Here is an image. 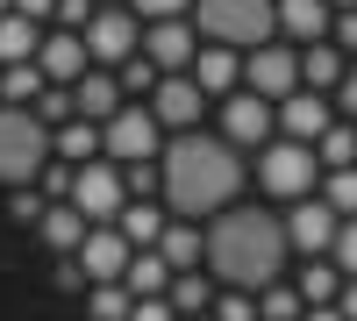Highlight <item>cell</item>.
<instances>
[{
  "label": "cell",
  "instance_id": "6da1fadb",
  "mask_svg": "<svg viewBox=\"0 0 357 321\" xmlns=\"http://www.w3.org/2000/svg\"><path fill=\"white\" fill-rule=\"evenodd\" d=\"M158 179H165V208L178 221H215L222 208H236L243 193V157H236L229 136H200V129H178L158 157Z\"/></svg>",
  "mask_w": 357,
  "mask_h": 321
},
{
  "label": "cell",
  "instance_id": "7a4b0ae2",
  "mask_svg": "<svg viewBox=\"0 0 357 321\" xmlns=\"http://www.w3.org/2000/svg\"><path fill=\"white\" fill-rule=\"evenodd\" d=\"M286 214H264V208H222L207 221V272L236 293H264L279 285L286 272Z\"/></svg>",
  "mask_w": 357,
  "mask_h": 321
},
{
  "label": "cell",
  "instance_id": "3957f363",
  "mask_svg": "<svg viewBox=\"0 0 357 321\" xmlns=\"http://www.w3.org/2000/svg\"><path fill=\"white\" fill-rule=\"evenodd\" d=\"M57 157V129L36 107H0V186H36Z\"/></svg>",
  "mask_w": 357,
  "mask_h": 321
},
{
  "label": "cell",
  "instance_id": "277c9868",
  "mask_svg": "<svg viewBox=\"0 0 357 321\" xmlns=\"http://www.w3.org/2000/svg\"><path fill=\"white\" fill-rule=\"evenodd\" d=\"M186 22L200 29V43L257 50V43H272V29H279V0H193Z\"/></svg>",
  "mask_w": 357,
  "mask_h": 321
},
{
  "label": "cell",
  "instance_id": "5b68a950",
  "mask_svg": "<svg viewBox=\"0 0 357 321\" xmlns=\"http://www.w3.org/2000/svg\"><path fill=\"white\" fill-rule=\"evenodd\" d=\"M158 129H165V122H158V114L143 107V100H136V107L122 100V107H114L107 122H100V157H114V164H151V157H165Z\"/></svg>",
  "mask_w": 357,
  "mask_h": 321
},
{
  "label": "cell",
  "instance_id": "8992f818",
  "mask_svg": "<svg viewBox=\"0 0 357 321\" xmlns=\"http://www.w3.org/2000/svg\"><path fill=\"white\" fill-rule=\"evenodd\" d=\"M314 143H264V150H257V186L264 193H272V200H307L314 193Z\"/></svg>",
  "mask_w": 357,
  "mask_h": 321
},
{
  "label": "cell",
  "instance_id": "52a82bcc",
  "mask_svg": "<svg viewBox=\"0 0 357 321\" xmlns=\"http://www.w3.org/2000/svg\"><path fill=\"white\" fill-rule=\"evenodd\" d=\"M122 200H129V179H122V164H114V157H93V164L72 171V208H79L86 221H114V214H122Z\"/></svg>",
  "mask_w": 357,
  "mask_h": 321
},
{
  "label": "cell",
  "instance_id": "ba28073f",
  "mask_svg": "<svg viewBox=\"0 0 357 321\" xmlns=\"http://www.w3.org/2000/svg\"><path fill=\"white\" fill-rule=\"evenodd\" d=\"M86 50H93V65H129V57L143 50V22H136V8H100L93 22H86Z\"/></svg>",
  "mask_w": 357,
  "mask_h": 321
},
{
  "label": "cell",
  "instance_id": "9c48e42d",
  "mask_svg": "<svg viewBox=\"0 0 357 321\" xmlns=\"http://www.w3.org/2000/svg\"><path fill=\"white\" fill-rule=\"evenodd\" d=\"M243 86L264 100H286V93H301V50H286V43H257L243 57Z\"/></svg>",
  "mask_w": 357,
  "mask_h": 321
},
{
  "label": "cell",
  "instance_id": "30bf717a",
  "mask_svg": "<svg viewBox=\"0 0 357 321\" xmlns=\"http://www.w3.org/2000/svg\"><path fill=\"white\" fill-rule=\"evenodd\" d=\"M336 228H343V214L321 193H307V200H293V214H286V243L307 250V257H329L336 250Z\"/></svg>",
  "mask_w": 357,
  "mask_h": 321
},
{
  "label": "cell",
  "instance_id": "8fae6325",
  "mask_svg": "<svg viewBox=\"0 0 357 321\" xmlns=\"http://www.w3.org/2000/svg\"><path fill=\"white\" fill-rule=\"evenodd\" d=\"M129 257H136V243L122 236V228H114V221H93V228H86V243H79V272L93 279V285H107V279L129 272Z\"/></svg>",
  "mask_w": 357,
  "mask_h": 321
},
{
  "label": "cell",
  "instance_id": "7c38bea8",
  "mask_svg": "<svg viewBox=\"0 0 357 321\" xmlns=\"http://www.w3.org/2000/svg\"><path fill=\"white\" fill-rule=\"evenodd\" d=\"M143 107H151L158 122L178 136V129H200V107H207V93L193 86V72H165V79H158V93L143 100Z\"/></svg>",
  "mask_w": 357,
  "mask_h": 321
},
{
  "label": "cell",
  "instance_id": "4fadbf2b",
  "mask_svg": "<svg viewBox=\"0 0 357 321\" xmlns=\"http://www.w3.org/2000/svg\"><path fill=\"white\" fill-rule=\"evenodd\" d=\"M143 57H151L158 72H193L200 29H193V22H143Z\"/></svg>",
  "mask_w": 357,
  "mask_h": 321
},
{
  "label": "cell",
  "instance_id": "5bb4252c",
  "mask_svg": "<svg viewBox=\"0 0 357 321\" xmlns=\"http://www.w3.org/2000/svg\"><path fill=\"white\" fill-rule=\"evenodd\" d=\"M36 65L50 86H79L86 72H93V50H86V29H50L43 50H36Z\"/></svg>",
  "mask_w": 357,
  "mask_h": 321
},
{
  "label": "cell",
  "instance_id": "9a60e30c",
  "mask_svg": "<svg viewBox=\"0 0 357 321\" xmlns=\"http://www.w3.org/2000/svg\"><path fill=\"white\" fill-rule=\"evenodd\" d=\"M272 122H279V100L250 93V86L222 100V136H229V143H257V150H264V136H272Z\"/></svg>",
  "mask_w": 357,
  "mask_h": 321
},
{
  "label": "cell",
  "instance_id": "2e32d148",
  "mask_svg": "<svg viewBox=\"0 0 357 321\" xmlns=\"http://www.w3.org/2000/svg\"><path fill=\"white\" fill-rule=\"evenodd\" d=\"M279 129H286L293 143H321V136L336 129V107L301 86V93H286V100H279Z\"/></svg>",
  "mask_w": 357,
  "mask_h": 321
},
{
  "label": "cell",
  "instance_id": "e0dca14e",
  "mask_svg": "<svg viewBox=\"0 0 357 321\" xmlns=\"http://www.w3.org/2000/svg\"><path fill=\"white\" fill-rule=\"evenodd\" d=\"M236 79H243V57H236L229 43H200V57H193V86H200V93H207V100H215V93L229 100Z\"/></svg>",
  "mask_w": 357,
  "mask_h": 321
},
{
  "label": "cell",
  "instance_id": "ac0fdd59",
  "mask_svg": "<svg viewBox=\"0 0 357 321\" xmlns=\"http://www.w3.org/2000/svg\"><path fill=\"white\" fill-rule=\"evenodd\" d=\"M279 29L293 43H329L336 8H329V0H279Z\"/></svg>",
  "mask_w": 357,
  "mask_h": 321
},
{
  "label": "cell",
  "instance_id": "d6986e66",
  "mask_svg": "<svg viewBox=\"0 0 357 321\" xmlns=\"http://www.w3.org/2000/svg\"><path fill=\"white\" fill-rule=\"evenodd\" d=\"M86 228H93V221H86L79 208H72V200H50V214L36 221V236L57 250V257H79V243H86Z\"/></svg>",
  "mask_w": 357,
  "mask_h": 321
},
{
  "label": "cell",
  "instance_id": "ffe728a7",
  "mask_svg": "<svg viewBox=\"0 0 357 321\" xmlns=\"http://www.w3.org/2000/svg\"><path fill=\"white\" fill-rule=\"evenodd\" d=\"M343 72H350V57L336 43H301V86H307V93H336Z\"/></svg>",
  "mask_w": 357,
  "mask_h": 321
},
{
  "label": "cell",
  "instance_id": "44dd1931",
  "mask_svg": "<svg viewBox=\"0 0 357 321\" xmlns=\"http://www.w3.org/2000/svg\"><path fill=\"white\" fill-rule=\"evenodd\" d=\"M172 279H178V272L165 265V250H136V257H129V272H122V285H129L136 300H158V293H172Z\"/></svg>",
  "mask_w": 357,
  "mask_h": 321
},
{
  "label": "cell",
  "instance_id": "7402d4cb",
  "mask_svg": "<svg viewBox=\"0 0 357 321\" xmlns=\"http://www.w3.org/2000/svg\"><path fill=\"white\" fill-rule=\"evenodd\" d=\"M50 93V79H43V65L29 57V65H0V107H36Z\"/></svg>",
  "mask_w": 357,
  "mask_h": 321
},
{
  "label": "cell",
  "instance_id": "603a6c76",
  "mask_svg": "<svg viewBox=\"0 0 357 321\" xmlns=\"http://www.w3.org/2000/svg\"><path fill=\"white\" fill-rule=\"evenodd\" d=\"M72 100H79V114H86V122H107V114L122 107V79H107V72L93 65V72L72 86Z\"/></svg>",
  "mask_w": 357,
  "mask_h": 321
},
{
  "label": "cell",
  "instance_id": "cb8c5ba5",
  "mask_svg": "<svg viewBox=\"0 0 357 321\" xmlns=\"http://www.w3.org/2000/svg\"><path fill=\"white\" fill-rule=\"evenodd\" d=\"M158 250H165V265H172V272H193L200 257H207V236H200L193 221H165V236H158Z\"/></svg>",
  "mask_w": 357,
  "mask_h": 321
},
{
  "label": "cell",
  "instance_id": "d4e9b609",
  "mask_svg": "<svg viewBox=\"0 0 357 321\" xmlns=\"http://www.w3.org/2000/svg\"><path fill=\"white\" fill-rule=\"evenodd\" d=\"M43 50V29L29 15H0V65H29Z\"/></svg>",
  "mask_w": 357,
  "mask_h": 321
},
{
  "label": "cell",
  "instance_id": "484cf974",
  "mask_svg": "<svg viewBox=\"0 0 357 321\" xmlns=\"http://www.w3.org/2000/svg\"><path fill=\"white\" fill-rule=\"evenodd\" d=\"M93 157H100V122L72 114V122L57 129V164H93Z\"/></svg>",
  "mask_w": 357,
  "mask_h": 321
},
{
  "label": "cell",
  "instance_id": "4316f807",
  "mask_svg": "<svg viewBox=\"0 0 357 321\" xmlns=\"http://www.w3.org/2000/svg\"><path fill=\"white\" fill-rule=\"evenodd\" d=\"M301 300L307 307H336L343 300V272H336V257L321 265V257H307V272H301Z\"/></svg>",
  "mask_w": 357,
  "mask_h": 321
},
{
  "label": "cell",
  "instance_id": "83f0119b",
  "mask_svg": "<svg viewBox=\"0 0 357 321\" xmlns=\"http://www.w3.org/2000/svg\"><path fill=\"white\" fill-rule=\"evenodd\" d=\"M114 228H122V236H129L136 250H158V236H165V214H158V208H122V214H114Z\"/></svg>",
  "mask_w": 357,
  "mask_h": 321
},
{
  "label": "cell",
  "instance_id": "f1b7e54d",
  "mask_svg": "<svg viewBox=\"0 0 357 321\" xmlns=\"http://www.w3.org/2000/svg\"><path fill=\"white\" fill-rule=\"evenodd\" d=\"M307 300H301V285H264L257 293V321H301Z\"/></svg>",
  "mask_w": 357,
  "mask_h": 321
},
{
  "label": "cell",
  "instance_id": "f546056e",
  "mask_svg": "<svg viewBox=\"0 0 357 321\" xmlns=\"http://www.w3.org/2000/svg\"><path fill=\"white\" fill-rule=\"evenodd\" d=\"M321 200H329V208L350 221V214H357V164H336V171H321Z\"/></svg>",
  "mask_w": 357,
  "mask_h": 321
},
{
  "label": "cell",
  "instance_id": "4dcf8cb0",
  "mask_svg": "<svg viewBox=\"0 0 357 321\" xmlns=\"http://www.w3.org/2000/svg\"><path fill=\"white\" fill-rule=\"evenodd\" d=\"M165 300H172L178 314H186V321H200V314H207V300H215V293H207V279H200V272H178Z\"/></svg>",
  "mask_w": 357,
  "mask_h": 321
},
{
  "label": "cell",
  "instance_id": "1f68e13d",
  "mask_svg": "<svg viewBox=\"0 0 357 321\" xmlns=\"http://www.w3.org/2000/svg\"><path fill=\"white\" fill-rule=\"evenodd\" d=\"M86 307H93V321H129V314H136V293H129L122 279H107V285H93V300H86Z\"/></svg>",
  "mask_w": 357,
  "mask_h": 321
},
{
  "label": "cell",
  "instance_id": "d6a6232c",
  "mask_svg": "<svg viewBox=\"0 0 357 321\" xmlns=\"http://www.w3.org/2000/svg\"><path fill=\"white\" fill-rule=\"evenodd\" d=\"M314 157H321V171H336V164H357V122H336L329 136L314 143Z\"/></svg>",
  "mask_w": 357,
  "mask_h": 321
},
{
  "label": "cell",
  "instance_id": "836d02e7",
  "mask_svg": "<svg viewBox=\"0 0 357 321\" xmlns=\"http://www.w3.org/2000/svg\"><path fill=\"white\" fill-rule=\"evenodd\" d=\"M50 214V200L36 193V186H8V221H22V228H36Z\"/></svg>",
  "mask_w": 357,
  "mask_h": 321
},
{
  "label": "cell",
  "instance_id": "e575fe53",
  "mask_svg": "<svg viewBox=\"0 0 357 321\" xmlns=\"http://www.w3.org/2000/svg\"><path fill=\"white\" fill-rule=\"evenodd\" d=\"M122 8H136V22H186L193 0H122Z\"/></svg>",
  "mask_w": 357,
  "mask_h": 321
},
{
  "label": "cell",
  "instance_id": "d590c367",
  "mask_svg": "<svg viewBox=\"0 0 357 321\" xmlns=\"http://www.w3.org/2000/svg\"><path fill=\"white\" fill-rule=\"evenodd\" d=\"M158 79H165V72H158V65H151V57H143V50H136L129 65H122V86H129V93H143V100L158 93Z\"/></svg>",
  "mask_w": 357,
  "mask_h": 321
},
{
  "label": "cell",
  "instance_id": "8d00e7d4",
  "mask_svg": "<svg viewBox=\"0 0 357 321\" xmlns=\"http://www.w3.org/2000/svg\"><path fill=\"white\" fill-rule=\"evenodd\" d=\"M329 257H336V272H343V279H357V214L336 228V250H329Z\"/></svg>",
  "mask_w": 357,
  "mask_h": 321
},
{
  "label": "cell",
  "instance_id": "74e56055",
  "mask_svg": "<svg viewBox=\"0 0 357 321\" xmlns=\"http://www.w3.org/2000/svg\"><path fill=\"white\" fill-rule=\"evenodd\" d=\"M215 321H257V293H236L229 285V300L215 307Z\"/></svg>",
  "mask_w": 357,
  "mask_h": 321
},
{
  "label": "cell",
  "instance_id": "f35d334b",
  "mask_svg": "<svg viewBox=\"0 0 357 321\" xmlns=\"http://www.w3.org/2000/svg\"><path fill=\"white\" fill-rule=\"evenodd\" d=\"M100 8H93V0H57V29H86V22H93Z\"/></svg>",
  "mask_w": 357,
  "mask_h": 321
},
{
  "label": "cell",
  "instance_id": "ab89813d",
  "mask_svg": "<svg viewBox=\"0 0 357 321\" xmlns=\"http://www.w3.org/2000/svg\"><path fill=\"white\" fill-rule=\"evenodd\" d=\"M329 43H336V50H343V57H350V50H357V8H343V15H336V36H329Z\"/></svg>",
  "mask_w": 357,
  "mask_h": 321
},
{
  "label": "cell",
  "instance_id": "60d3db41",
  "mask_svg": "<svg viewBox=\"0 0 357 321\" xmlns=\"http://www.w3.org/2000/svg\"><path fill=\"white\" fill-rule=\"evenodd\" d=\"M129 321H178V307L158 293V300H136V314H129Z\"/></svg>",
  "mask_w": 357,
  "mask_h": 321
},
{
  "label": "cell",
  "instance_id": "b9f144b4",
  "mask_svg": "<svg viewBox=\"0 0 357 321\" xmlns=\"http://www.w3.org/2000/svg\"><path fill=\"white\" fill-rule=\"evenodd\" d=\"M336 107L357 122V65H350V72H343V86H336Z\"/></svg>",
  "mask_w": 357,
  "mask_h": 321
},
{
  "label": "cell",
  "instance_id": "7bdbcfd3",
  "mask_svg": "<svg viewBox=\"0 0 357 321\" xmlns=\"http://www.w3.org/2000/svg\"><path fill=\"white\" fill-rule=\"evenodd\" d=\"M15 15H29V22H50V15H57V0H15Z\"/></svg>",
  "mask_w": 357,
  "mask_h": 321
},
{
  "label": "cell",
  "instance_id": "ee69618b",
  "mask_svg": "<svg viewBox=\"0 0 357 321\" xmlns=\"http://www.w3.org/2000/svg\"><path fill=\"white\" fill-rule=\"evenodd\" d=\"M336 307H343V321H357V279H343V300Z\"/></svg>",
  "mask_w": 357,
  "mask_h": 321
},
{
  "label": "cell",
  "instance_id": "f6af8a7d",
  "mask_svg": "<svg viewBox=\"0 0 357 321\" xmlns=\"http://www.w3.org/2000/svg\"><path fill=\"white\" fill-rule=\"evenodd\" d=\"M301 321H343V307H307Z\"/></svg>",
  "mask_w": 357,
  "mask_h": 321
},
{
  "label": "cell",
  "instance_id": "bcb514c9",
  "mask_svg": "<svg viewBox=\"0 0 357 321\" xmlns=\"http://www.w3.org/2000/svg\"><path fill=\"white\" fill-rule=\"evenodd\" d=\"M0 15H15V0H0Z\"/></svg>",
  "mask_w": 357,
  "mask_h": 321
},
{
  "label": "cell",
  "instance_id": "7dc6e473",
  "mask_svg": "<svg viewBox=\"0 0 357 321\" xmlns=\"http://www.w3.org/2000/svg\"><path fill=\"white\" fill-rule=\"evenodd\" d=\"M329 8H357V0H329Z\"/></svg>",
  "mask_w": 357,
  "mask_h": 321
},
{
  "label": "cell",
  "instance_id": "c3c4849f",
  "mask_svg": "<svg viewBox=\"0 0 357 321\" xmlns=\"http://www.w3.org/2000/svg\"><path fill=\"white\" fill-rule=\"evenodd\" d=\"M200 321H215V314H200Z\"/></svg>",
  "mask_w": 357,
  "mask_h": 321
},
{
  "label": "cell",
  "instance_id": "681fc988",
  "mask_svg": "<svg viewBox=\"0 0 357 321\" xmlns=\"http://www.w3.org/2000/svg\"><path fill=\"white\" fill-rule=\"evenodd\" d=\"M107 8H114V0H107Z\"/></svg>",
  "mask_w": 357,
  "mask_h": 321
}]
</instances>
